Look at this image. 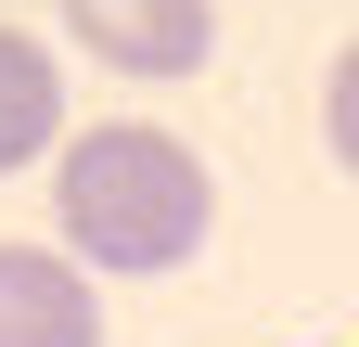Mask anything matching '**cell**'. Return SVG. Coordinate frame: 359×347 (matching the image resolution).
Segmentation results:
<instances>
[{
	"mask_svg": "<svg viewBox=\"0 0 359 347\" xmlns=\"http://www.w3.org/2000/svg\"><path fill=\"white\" fill-rule=\"evenodd\" d=\"M52 219H65V257L103 283H154L180 270L205 232H218V181L193 142L167 129H77L65 167H52Z\"/></svg>",
	"mask_w": 359,
	"mask_h": 347,
	"instance_id": "6da1fadb",
	"label": "cell"
},
{
	"mask_svg": "<svg viewBox=\"0 0 359 347\" xmlns=\"http://www.w3.org/2000/svg\"><path fill=\"white\" fill-rule=\"evenodd\" d=\"M65 39L103 52L116 77H205L218 0H65Z\"/></svg>",
	"mask_w": 359,
	"mask_h": 347,
	"instance_id": "7a4b0ae2",
	"label": "cell"
},
{
	"mask_svg": "<svg viewBox=\"0 0 359 347\" xmlns=\"http://www.w3.org/2000/svg\"><path fill=\"white\" fill-rule=\"evenodd\" d=\"M0 347H103V296L52 244H0Z\"/></svg>",
	"mask_w": 359,
	"mask_h": 347,
	"instance_id": "3957f363",
	"label": "cell"
},
{
	"mask_svg": "<svg viewBox=\"0 0 359 347\" xmlns=\"http://www.w3.org/2000/svg\"><path fill=\"white\" fill-rule=\"evenodd\" d=\"M52 142H65V65L39 52V39L0 26V181H13V167H39Z\"/></svg>",
	"mask_w": 359,
	"mask_h": 347,
	"instance_id": "277c9868",
	"label": "cell"
},
{
	"mask_svg": "<svg viewBox=\"0 0 359 347\" xmlns=\"http://www.w3.org/2000/svg\"><path fill=\"white\" fill-rule=\"evenodd\" d=\"M321 142H334V167L359 181V39L334 52V91H321Z\"/></svg>",
	"mask_w": 359,
	"mask_h": 347,
	"instance_id": "5b68a950",
	"label": "cell"
}]
</instances>
